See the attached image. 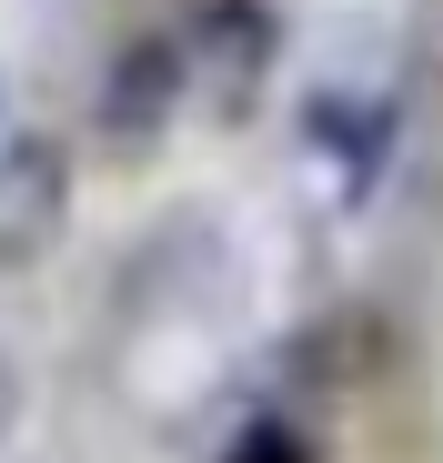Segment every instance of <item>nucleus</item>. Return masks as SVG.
<instances>
[{
	"instance_id": "2",
	"label": "nucleus",
	"mask_w": 443,
	"mask_h": 463,
	"mask_svg": "<svg viewBox=\"0 0 443 463\" xmlns=\"http://www.w3.org/2000/svg\"><path fill=\"white\" fill-rule=\"evenodd\" d=\"M182 91H192V51H182V41H162V31L121 41V51H111V71H101V141L152 151V141L172 131Z\"/></svg>"
},
{
	"instance_id": "3",
	"label": "nucleus",
	"mask_w": 443,
	"mask_h": 463,
	"mask_svg": "<svg viewBox=\"0 0 443 463\" xmlns=\"http://www.w3.org/2000/svg\"><path fill=\"white\" fill-rule=\"evenodd\" d=\"M192 71L212 81V101L222 111H252V91H262V71H272V51H282V21L262 11V0H212V11L192 21Z\"/></svg>"
},
{
	"instance_id": "1",
	"label": "nucleus",
	"mask_w": 443,
	"mask_h": 463,
	"mask_svg": "<svg viewBox=\"0 0 443 463\" xmlns=\"http://www.w3.org/2000/svg\"><path fill=\"white\" fill-rule=\"evenodd\" d=\"M71 222V151L51 131H0V272H31Z\"/></svg>"
},
{
	"instance_id": "4",
	"label": "nucleus",
	"mask_w": 443,
	"mask_h": 463,
	"mask_svg": "<svg viewBox=\"0 0 443 463\" xmlns=\"http://www.w3.org/2000/svg\"><path fill=\"white\" fill-rule=\"evenodd\" d=\"M313 131H323V151H343V162H353V182L363 172H373L383 162V141H393V101H313Z\"/></svg>"
},
{
	"instance_id": "5",
	"label": "nucleus",
	"mask_w": 443,
	"mask_h": 463,
	"mask_svg": "<svg viewBox=\"0 0 443 463\" xmlns=\"http://www.w3.org/2000/svg\"><path fill=\"white\" fill-rule=\"evenodd\" d=\"M222 463H313V443L292 433L282 413H262V423H242V433H232V453H222Z\"/></svg>"
},
{
	"instance_id": "6",
	"label": "nucleus",
	"mask_w": 443,
	"mask_h": 463,
	"mask_svg": "<svg viewBox=\"0 0 443 463\" xmlns=\"http://www.w3.org/2000/svg\"><path fill=\"white\" fill-rule=\"evenodd\" d=\"M11 423H21V363L0 353V443H11Z\"/></svg>"
}]
</instances>
